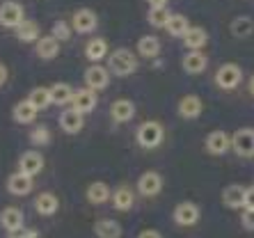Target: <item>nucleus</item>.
<instances>
[{"label": "nucleus", "mask_w": 254, "mask_h": 238, "mask_svg": "<svg viewBox=\"0 0 254 238\" xmlns=\"http://www.w3.org/2000/svg\"><path fill=\"white\" fill-rule=\"evenodd\" d=\"M108 71L119 78H126L137 71V58L128 48H117L108 55Z\"/></svg>", "instance_id": "nucleus-1"}, {"label": "nucleus", "mask_w": 254, "mask_h": 238, "mask_svg": "<svg viewBox=\"0 0 254 238\" xmlns=\"http://www.w3.org/2000/svg\"><path fill=\"white\" fill-rule=\"evenodd\" d=\"M135 140L142 149H156L165 140V128H163L160 121L149 119V121L140 124V128H137V133H135Z\"/></svg>", "instance_id": "nucleus-2"}, {"label": "nucleus", "mask_w": 254, "mask_h": 238, "mask_svg": "<svg viewBox=\"0 0 254 238\" xmlns=\"http://www.w3.org/2000/svg\"><path fill=\"white\" fill-rule=\"evenodd\" d=\"M25 21V9L16 0H2L0 2V25L2 28H18Z\"/></svg>", "instance_id": "nucleus-3"}, {"label": "nucleus", "mask_w": 254, "mask_h": 238, "mask_svg": "<svg viewBox=\"0 0 254 238\" xmlns=\"http://www.w3.org/2000/svg\"><path fill=\"white\" fill-rule=\"evenodd\" d=\"M99 25V16H96L94 9L83 7V9H76L73 16H71V30L78 32V35H92Z\"/></svg>", "instance_id": "nucleus-4"}, {"label": "nucleus", "mask_w": 254, "mask_h": 238, "mask_svg": "<svg viewBox=\"0 0 254 238\" xmlns=\"http://www.w3.org/2000/svg\"><path fill=\"white\" fill-rule=\"evenodd\" d=\"M241 80H243V71H241V66L234 64V62H227V64H222L215 71V83H218L220 89H225V92L236 89L241 85Z\"/></svg>", "instance_id": "nucleus-5"}, {"label": "nucleus", "mask_w": 254, "mask_h": 238, "mask_svg": "<svg viewBox=\"0 0 254 238\" xmlns=\"http://www.w3.org/2000/svg\"><path fill=\"white\" fill-rule=\"evenodd\" d=\"M231 149L236 151L241 158H252L254 156V128H238L231 135Z\"/></svg>", "instance_id": "nucleus-6"}, {"label": "nucleus", "mask_w": 254, "mask_h": 238, "mask_svg": "<svg viewBox=\"0 0 254 238\" xmlns=\"http://www.w3.org/2000/svg\"><path fill=\"white\" fill-rule=\"evenodd\" d=\"M110 85V71L103 64H89L85 69V87L92 92H101Z\"/></svg>", "instance_id": "nucleus-7"}, {"label": "nucleus", "mask_w": 254, "mask_h": 238, "mask_svg": "<svg viewBox=\"0 0 254 238\" xmlns=\"http://www.w3.org/2000/svg\"><path fill=\"white\" fill-rule=\"evenodd\" d=\"M174 222H177L179 227H192L199 222L201 218V208L197 206L195 202H181L174 206Z\"/></svg>", "instance_id": "nucleus-8"}, {"label": "nucleus", "mask_w": 254, "mask_h": 238, "mask_svg": "<svg viewBox=\"0 0 254 238\" xmlns=\"http://www.w3.org/2000/svg\"><path fill=\"white\" fill-rule=\"evenodd\" d=\"M204 149H206L211 156H225L231 149V135L222 128H215L206 135V142H204Z\"/></svg>", "instance_id": "nucleus-9"}, {"label": "nucleus", "mask_w": 254, "mask_h": 238, "mask_svg": "<svg viewBox=\"0 0 254 238\" xmlns=\"http://www.w3.org/2000/svg\"><path fill=\"white\" fill-rule=\"evenodd\" d=\"M96 103H99L96 92H92V89H87V87H80V89H73V96H71L69 108L78 110L80 115H87L96 108Z\"/></svg>", "instance_id": "nucleus-10"}, {"label": "nucleus", "mask_w": 254, "mask_h": 238, "mask_svg": "<svg viewBox=\"0 0 254 238\" xmlns=\"http://www.w3.org/2000/svg\"><path fill=\"white\" fill-rule=\"evenodd\" d=\"M44 170V156L42 151H37V149H28L21 154L18 158V172L21 174H28V177H35Z\"/></svg>", "instance_id": "nucleus-11"}, {"label": "nucleus", "mask_w": 254, "mask_h": 238, "mask_svg": "<svg viewBox=\"0 0 254 238\" xmlns=\"http://www.w3.org/2000/svg\"><path fill=\"white\" fill-rule=\"evenodd\" d=\"M163 190V177H160L156 170H149L137 178V192L142 197H156Z\"/></svg>", "instance_id": "nucleus-12"}, {"label": "nucleus", "mask_w": 254, "mask_h": 238, "mask_svg": "<svg viewBox=\"0 0 254 238\" xmlns=\"http://www.w3.org/2000/svg\"><path fill=\"white\" fill-rule=\"evenodd\" d=\"M177 113H179V117L188 119V121L190 119H197L204 113V101H201L197 94H186V96H181V101H179Z\"/></svg>", "instance_id": "nucleus-13"}, {"label": "nucleus", "mask_w": 254, "mask_h": 238, "mask_svg": "<svg viewBox=\"0 0 254 238\" xmlns=\"http://www.w3.org/2000/svg\"><path fill=\"white\" fill-rule=\"evenodd\" d=\"M83 126H85V115H80L78 110H73V108H66L64 113L60 115V128L64 133H69V135L80 133Z\"/></svg>", "instance_id": "nucleus-14"}, {"label": "nucleus", "mask_w": 254, "mask_h": 238, "mask_svg": "<svg viewBox=\"0 0 254 238\" xmlns=\"http://www.w3.org/2000/svg\"><path fill=\"white\" fill-rule=\"evenodd\" d=\"M14 35H16L18 42L23 44H37L42 39V25L37 21H32V18H25L18 28H14Z\"/></svg>", "instance_id": "nucleus-15"}, {"label": "nucleus", "mask_w": 254, "mask_h": 238, "mask_svg": "<svg viewBox=\"0 0 254 238\" xmlns=\"http://www.w3.org/2000/svg\"><path fill=\"white\" fill-rule=\"evenodd\" d=\"M181 66H184V71L190 73V76H197V73L206 71L208 66V58L201 51H188L181 60Z\"/></svg>", "instance_id": "nucleus-16"}, {"label": "nucleus", "mask_w": 254, "mask_h": 238, "mask_svg": "<svg viewBox=\"0 0 254 238\" xmlns=\"http://www.w3.org/2000/svg\"><path fill=\"white\" fill-rule=\"evenodd\" d=\"M32 185H35L32 177L21 174V172L9 174V178H7V192H9V195H16V197L28 195V192L32 190Z\"/></svg>", "instance_id": "nucleus-17"}, {"label": "nucleus", "mask_w": 254, "mask_h": 238, "mask_svg": "<svg viewBox=\"0 0 254 238\" xmlns=\"http://www.w3.org/2000/svg\"><path fill=\"white\" fill-rule=\"evenodd\" d=\"M110 117L117 121V124H126L130 119L135 117V103L130 99H117L110 106Z\"/></svg>", "instance_id": "nucleus-18"}, {"label": "nucleus", "mask_w": 254, "mask_h": 238, "mask_svg": "<svg viewBox=\"0 0 254 238\" xmlns=\"http://www.w3.org/2000/svg\"><path fill=\"white\" fill-rule=\"evenodd\" d=\"M85 197H87L89 204H94V206H101V204H106L110 197H113V190H110V185L106 181H92L87 185V190H85Z\"/></svg>", "instance_id": "nucleus-19"}, {"label": "nucleus", "mask_w": 254, "mask_h": 238, "mask_svg": "<svg viewBox=\"0 0 254 238\" xmlns=\"http://www.w3.org/2000/svg\"><path fill=\"white\" fill-rule=\"evenodd\" d=\"M23 222H25V218H23V211H21V208L5 206L2 211H0V225H2V229H7V234L21 229Z\"/></svg>", "instance_id": "nucleus-20"}, {"label": "nucleus", "mask_w": 254, "mask_h": 238, "mask_svg": "<svg viewBox=\"0 0 254 238\" xmlns=\"http://www.w3.org/2000/svg\"><path fill=\"white\" fill-rule=\"evenodd\" d=\"M58 208H60V199L55 192H39V195L35 197V211L39 215H44V218L55 215Z\"/></svg>", "instance_id": "nucleus-21"}, {"label": "nucleus", "mask_w": 254, "mask_h": 238, "mask_svg": "<svg viewBox=\"0 0 254 238\" xmlns=\"http://www.w3.org/2000/svg\"><path fill=\"white\" fill-rule=\"evenodd\" d=\"M60 42L55 39V37H51V35H42V39L35 44V53H37V58L39 60H55L60 55Z\"/></svg>", "instance_id": "nucleus-22"}, {"label": "nucleus", "mask_w": 254, "mask_h": 238, "mask_svg": "<svg viewBox=\"0 0 254 238\" xmlns=\"http://www.w3.org/2000/svg\"><path fill=\"white\" fill-rule=\"evenodd\" d=\"M108 42L103 39V37H92L87 44H85V58L89 60V62H94V64H99L103 58H108Z\"/></svg>", "instance_id": "nucleus-23"}, {"label": "nucleus", "mask_w": 254, "mask_h": 238, "mask_svg": "<svg viewBox=\"0 0 254 238\" xmlns=\"http://www.w3.org/2000/svg\"><path fill=\"white\" fill-rule=\"evenodd\" d=\"M124 229L119 225L117 220L113 218H103V220H96L94 222V236L96 238H122Z\"/></svg>", "instance_id": "nucleus-24"}, {"label": "nucleus", "mask_w": 254, "mask_h": 238, "mask_svg": "<svg viewBox=\"0 0 254 238\" xmlns=\"http://www.w3.org/2000/svg\"><path fill=\"white\" fill-rule=\"evenodd\" d=\"M113 206L117 208V211H130L133 208V204H135V192L130 190L128 185H119V188H115L113 190Z\"/></svg>", "instance_id": "nucleus-25"}, {"label": "nucleus", "mask_w": 254, "mask_h": 238, "mask_svg": "<svg viewBox=\"0 0 254 238\" xmlns=\"http://www.w3.org/2000/svg\"><path fill=\"white\" fill-rule=\"evenodd\" d=\"M222 204L229 208H243L245 206V188L241 183H229L222 190Z\"/></svg>", "instance_id": "nucleus-26"}, {"label": "nucleus", "mask_w": 254, "mask_h": 238, "mask_svg": "<svg viewBox=\"0 0 254 238\" xmlns=\"http://www.w3.org/2000/svg\"><path fill=\"white\" fill-rule=\"evenodd\" d=\"M160 39L156 35H142L140 39H137V53L142 55V58L147 60H154L160 55Z\"/></svg>", "instance_id": "nucleus-27"}, {"label": "nucleus", "mask_w": 254, "mask_h": 238, "mask_svg": "<svg viewBox=\"0 0 254 238\" xmlns=\"http://www.w3.org/2000/svg\"><path fill=\"white\" fill-rule=\"evenodd\" d=\"M208 42V32L204 28H197V25H190V30L184 37V46L188 51H201Z\"/></svg>", "instance_id": "nucleus-28"}, {"label": "nucleus", "mask_w": 254, "mask_h": 238, "mask_svg": "<svg viewBox=\"0 0 254 238\" xmlns=\"http://www.w3.org/2000/svg\"><path fill=\"white\" fill-rule=\"evenodd\" d=\"M37 110L35 108H32V103L28 101V99H23V101H18L16 106H14V110H12V117H14V121H16V124H32V121H35L37 119Z\"/></svg>", "instance_id": "nucleus-29"}, {"label": "nucleus", "mask_w": 254, "mask_h": 238, "mask_svg": "<svg viewBox=\"0 0 254 238\" xmlns=\"http://www.w3.org/2000/svg\"><path fill=\"white\" fill-rule=\"evenodd\" d=\"M165 30H167V35H170V37L184 39L186 32L190 30V21L184 16V14H172L170 21H167V25H165Z\"/></svg>", "instance_id": "nucleus-30"}, {"label": "nucleus", "mask_w": 254, "mask_h": 238, "mask_svg": "<svg viewBox=\"0 0 254 238\" xmlns=\"http://www.w3.org/2000/svg\"><path fill=\"white\" fill-rule=\"evenodd\" d=\"M48 92H51L53 106H66V103H71V96H73V89L69 83H55L53 87H48Z\"/></svg>", "instance_id": "nucleus-31"}, {"label": "nucleus", "mask_w": 254, "mask_h": 238, "mask_svg": "<svg viewBox=\"0 0 254 238\" xmlns=\"http://www.w3.org/2000/svg\"><path fill=\"white\" fill-rule=\"evenodd\" d=\"M28 101L32 103V108H35L37 113H42L48 106H53V103H51V92H48V87H35L28 94Z\"/></svg>", "instance_id": "nucleus-32"}, {"label": "nucleus", "mask_w": 254, "mask_h": 238, "mask_svg": "<svg viewBox=\"0 0 254 238\" xmlns=\"http://www.w3.org/2000/svg\"><path fill=\"white\" fill-rule=\"evenodd\" d=\"M229 28H231V35L243 39V37H250L254 32V21L250 16H236L231 21Z\"/></svg>", "instance_id": "nucleus-33"}, {"label": "nucleus", "mask_w": 254, "mask_h": 238, "mask_svg": "<svg viewBox=\"0 0 254 238\" xmlns=\"http://www.w3.org/2000/svg\"><path fill=\"white\" fill-rule=\"evenodd\" d=\"M170 16H172V12L167 7H149V12H147V21L151 28H165Z\"/></svg>", "instance_id": "nucleus-34"}, {"label": "nucleus", "mask_w": 254, "mask_h": 238, "mask_svg": "<svg viewBox=\"0 0 254 238\" xmlns=\"http://www.w3.org/2000/svg\"><path fill=\"white\" fill-rule=\"evenodd\" d=\"M71 35H73V30H71V23H66V21H62V18H58L53 23V28H51V37H55L60 44H64L71 39Z\"/></svg>", "instance_id": "nucleus-35"}, {"label": "nucleus", "mask_w": 254, "mask_h": 238, "mask_svg": "<svg viewBox=\"0 0 254 238\" xmlns=\"http://www.w3.org/2000/svg\"><path fill=\"white\" fill-rule=\"evenodd\" d=\"M30 142L35 144V147H46V144H51V131H48V126H44V124L35 126V128L30 131Z\"/></svg>", "instance_id": "nucleus-36"}, {"label": "nucleus", "mask_w": 254, "mask_h": 238, "mask_svg": "<svg viewBox=\"0 0 254 238\" xmlns=\"http://www.w3.org/2000/svg\"><path fill=\"white\" fill-rule=\"evenodd\" d=\"M241 225H243V229H248V232H254V208H245V211H243Z\"/></svg>", "instance_id": "nucleus-37"}, {"label": "nucleus", "mask_w": 254, "mask_h": 238, "mask_svg": "<svg viewBox=\"0 0 254 238\" xmlns=\"http://www.w3.org/2000/svg\"><path fill=\"white\" fill-rule=\"evenodd\" d=\"M7 238H39V232H37V229H25V227H21L16 232L7 234Z\"/></svg>", "instance_id": "nucleus-38"}, {"label": "nucleus", "mask_w": 254, "mask_h": 238, "mask_svg": "<svg viewBox=\"0 0 254 238\" xmlns=\"http://www.w3.org/2000/svg\"><path fill=\"white\" fill-rule=\"evenodd\" d=\"M137 238H163V234H160L158 229H142V232L137 234Z\"/></svg>", "instance_id": "nucleus-39"}, {"label": "nucleus", "mask_w": 254, "mask_h": 238, "mask_svg": "<svg viewBox=\"0 0 254 238\" xmlns=\"http://www.w3.org/2000/svg\"><path fill=\"white\" fill-rule=\"evenodd\" d=\"M245 208H254V185L245 188Z\"/></svg>", "instance_id": "nucleus-40"}, {"label": "nucleus", "mask_w": 254, "mask_h": 238, "mask_svg": "<svg viewBox=\"0 0 254 238\" xmlns=\"http://www.w3.org/2000/svg\"><path fill=\"white\" fill-rule=\"evenodd\" d=\"M7 78H9V69H7L5 62H0V87L7 83Z\"/></svg>", "instance_id": "nucleus-41"}, {"label": "nucleus", "mask_w": 254, "mask_h": 238, "mask_svg": "<svg viewBox=\"0 0 254 238\" xmlns=\"http://www.w3.org/2000/svg\"><path fill=\"white\" fill-rule=\"evenodd\" d=\"M147 2H149V7H167L170 0H147Z\"/></svg>", "instance_id": "nucleus-42"}, {"label": "nucleus", "mask_w": 254, "mask_h": 238, "mask_svg": "<svg viewBox=\"0 0 254 238\" xmlns=\"http://www.w3.org/2000/svg\"><path fill=\"white\" fill-rule=\"evenodd\" d=\"M250 92H252V94H254V76L250 78Z\"/></svg>", "instance_id": "nucleus-43"}]
</instances>
